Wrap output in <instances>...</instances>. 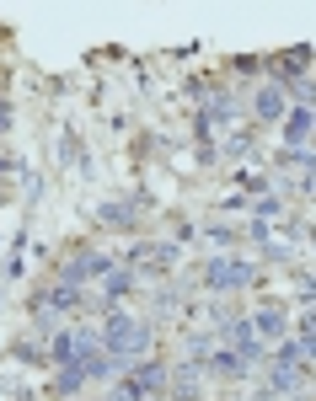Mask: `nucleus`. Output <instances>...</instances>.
Listing matches in <instances>:
<instances>
[{"label": "nucleus", "mask_w": 316, "mask_h": 401, "mask_svg": "<svg viewBox=\"0 0 316 401\" xmlns=\"http://www.w3.org/2000/svg\"><path fill=\"white\" fill-rule=\"evenodd\" d=\"M242 279H247L242 262H209V284H215V289H236Z\"/></svg>", "instance_id": "f03ea898"}, {"label": "nucleus", "mask_w": 316, "mask_h": 401, "mask_svg": "<svg viewBox=\"0 0 316 401\" xmlns=\"http://www.w3.org/2000/svg\"><path fill=\"white\" fill-rule=\"evenodd\" d=\"M257 327H263L268 337H279V332H284V316H279V310H263V316H257Z\"/></svg>", "instance_id": "20e7f679"}, {"label": "nucleus", "mask_w": 316, "mask_h": 401, "mask_svg": "<svg viewBox=\"0 0 316 401\" xmlns=\"http://www.w3.org/2000/svg\"><path fill=\"white\" fill-rule=\"evenodd\" d=\"M108 337H113V348H118V359H123V353H134V348H145V327H129V321H113V332H108Z\"/></svg>", "instance_id": "f257e3e1"}, {"label": "nucleus", "mask_w": 316, "mask_h": 401, "mask_svg": "<svg viewBox=\"0 0 316 401\" xmlns=\"http://www.w3.org/2000/svg\"><path fill=\"white\" fill-rule=\"evenodd\" d=\"M257 112H263V118H279V112H284V97H279V91H263V97H257Z\"/></svg>", "instance_id": "7ed1b4c3"}]
</instances>
